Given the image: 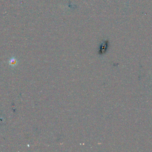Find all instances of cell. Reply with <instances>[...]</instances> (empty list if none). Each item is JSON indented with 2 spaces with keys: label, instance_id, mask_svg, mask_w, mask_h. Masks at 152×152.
I'll use <instances>...</instances> for the list:
<instances>
[{
  "label": "cell",
  "instance_id": "6da1fadb",
  "mask_svg": "<svg viewBox=\"0 0 152 152\" xmlns=\"http://www.w3.org/2000/svg\"><path fill=\"white\" fill-rule=\"evenodd\" d=\"M108 47V41H105L101 45L100 52L101 54L104 53L106 51Z\"/></svg>",
  "mask_w": 152,
  "mask_h": 152
},
{
  "label": "cell",
  "instance_id": "7a4b0ae2",
  "mask_svg": "<svg viewBox=\"0 0 152 152\" xmlns=\"http://www.w3.org/2000/svg\"><path fill=\"white\" fill-rule=\"evenodd\" d=\"M9 65L12 67H15L17 64V60L16 58L13 57L9 60Z\"/></svg>",
  "mask_w": 152,
  "mask_h": 152
}]
</instances>
